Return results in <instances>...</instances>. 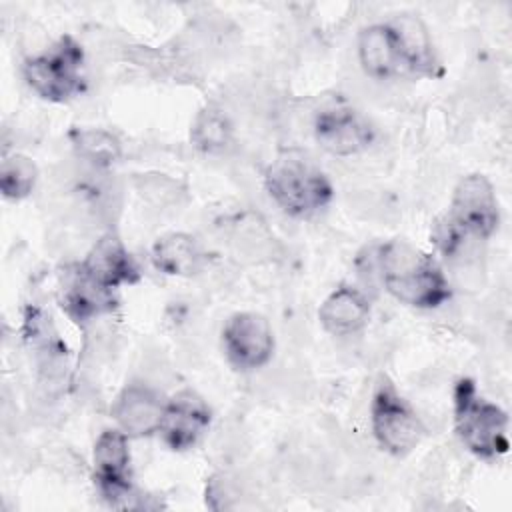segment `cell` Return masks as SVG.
I'll use <instances>...</instances> for the list:
<instances>
[{
	"mask_svg": "<svg viewBox=\"0 0 512 512\" xmlns=\"http://www.w3.org/2000/svg\"><path fill=\"white\" fill-rule=\"evenodd\" d=\"M378 272L384 288L412 308H438L452 296L440 264L406 240H390L380 246Z\"/></svg>",
	"mask_w": 512,
	"mask_h": 512,
	"instance_id": "6da1fadb",
	"label": "cell"
},
{
	"mask_svg": "<svg viewBox=\"0 0 512 512\" xmlns=\"http://www.w3.org/2000/svg\"><path fill=\"white\" fill-rule=\"evenodd\" d=\"M270 198L294 218H310L332 200V184L320 166L302 150H282L264 172Z\"/></svg>",
	"mask_w": 512,
	"mask_h": 512,
	"instance_id": "7a4b0ae2",
	"label": "cell"
},
{
	"mask_svg": "<svg viewBox=\"0 0 512 512\" xmlns=\"http://www.w3.org/2000/svg\"><path fill=\"white\" fill-rule=\"evenodd\" d=\"M454 426L462 444L478 458L494 460L508 452V416L478 394L470 378L454 386Z\"/></svg>",
	"mask_w": 512,
	"mask_h": 512,
	"instance_id": "3957f363",
	"label": "cell"
},
{
	"mask_svg": "<svg viewBox=\"0 0 512 512\" xmlns=\"http://www.w3.org/2000/svg\"><path fill=\"white\" fill-rule=\"evenodd\" d=\"M84 50L68 34L24 62V80L48 102H68L84 90Z\"/></svg>",
	"mask_w": 512,
	"mask_h": 512,
	"instance_id": "277c9868",
	"label": "cell"
},
{
	"mask_svg": "<svg viewBox=\"0 0 512 512\" xmlns=\"http://www.w3.org/2000/svg\"><path fill=\"white\" fill-rule=\"evenodd\" d=\"M370 420L376 442L382 446V450L394 456L412 452L426 432L422 420L398 394L388 378H380L376 384L370 406Z\"/></svg>",
	"mask_w": 512,
	"mask_h": 512,
	"instance_id": "5b68a950",
	"label": "cell"
},
{
	"mask_svg": "<svg viewBox=\"0 0 512 512\" xmlns=\"http://www.w3.org/2000/svg\"><path fill=\"white\" fill-rule=\"evenodd\" d=\"M458 230L474 240H488L500 222L496 192L484 174L464 176L452 194L446 216Z\"/></svg>",
	"mask_w": 512,
	"mask_h": 512,
	"instance_id": "8992f818",
	"label": "cell"
},
{
	"mask_svg": "<svg viewBox=\"0 0 512 512\" xmlns=\"http://www.w3.org/2000/svg\"><path fill=\"white\" fill-rule=\"evenodd\" d=\"M222 346L236 370H256L272 358L274 332L262 314L236 312L222 328Z\"/></svg>",
	"mask_w": 512,
	"mask_h": 512,
	"instance_id": "52a82bcc",
	"label": "cell"
},
{
	"mask_svg": "<svg viewBox=\"0 0 512 512\" xmlns=\"http://www.w3.org/2000/svg\"><path fill=\"white\" fill-rule=\"evenodd\" d=\"M314 138L334 156H352L370 146L374 130L346 102H330L314 118Z\"/></svg>",
	"mask_w": 512,
	"mask_h": 512,
	"instance_id": "ba28073f",
	"label": "cell"
},
{
	"mask_svg": "<svg viewBox=\"0 0 512 512\" xmlns=\"http://www.w3.org/2000/svg\"><path fill=\"white\" fill-rule=\"evenodd\" d=\"M210 420L212 412L206 400L194 390H180L168 402H164L158 434L170 450L182 452L192 448L202 438L210 426Z\"/></svg>",
	"mask_w": 512,
	"mask_h": 512,
	"instance_id": "9c48e42d",
	"label": "cell"
},
{
	"mask_svg": "<svg viewBox=\"0 0 512 512\" xmlns=\"http://www.w3.org/2000/svg\"><path fill=\"white\" fill-rule=\"evenodd\" d=\"M92 460L94 482L102 498L112 506H118L132 492L128 434H124L120 428L104 430L94 444Z\"/></svg>",
	"mask_w": 512,
	"mask_h": 512,
	"instance_id": "30bf717a",
	"label": "cell"
},
{
	"mask_svg": "<svg viewBox=\"0 0 512 512\" xmlns=\"http://www.w3.org/2000/svg\"><path fill=\"white\" fill-rule=\"evenodd\" d=\"M60 306L76 322L86 324L116 308L114 290L98 284L82 264L70 266L60 282Z\"/></svg>",
	"mask_w": 512,
	"mask_h": 512,
	"instance_id": "8fae6325",
	"label": "cell"
},
{
	"mask_svg": "<svg viewBox=\"0 0 512 512\" xmlns=\"http://www.w3.org/2000/svg\"><path fill=\"white\" fill-rule=\"evenodd\" d=\"M80 264L88 276L110 290H116L124 284H136L140 280V268L136 260L124 242L112 232L96 240Z\"/></svg>",
	"mask_w": 512,
	"mask_h": 512,
	"instance_id": "7c38bea8",
	"label": "cell"
},
{
	"mask_svg": "<svg viewBox=\"0 0 512 512\" xmlns=\"http://www.w3.org/2000/svg\"><path fill=\"white\" fill-rule=\"evenodd\" d=\"M164 402L160 396L144 384L124 386L112 402V418L118 428L128 436H150L158 432Z\"/></svg>",
	"mask_w": 512,
	"mask_h": 512,
	"instance_id": "4fadbf2b",
	"label": "cell"
},
{
	"mask_svg": "<svg viewBox=\"0 0 512 512\" xmlns=\"http://www.w3.org/2000/svg\"><path fill=\"white\" fill-rule=\"evenodd\" d=\"M358 58L364 72L378 80H386L402 72H408L390 22L372 24L360 32Z\"/></svg>",
	"mask_w": 512,
	"mask_h": 512,
	"instance_id": "5bb4252c",
	"label": "cell"
},
{
	"mask_svg": "<svg viewBox=\"0 0 512 512\" xmlns=\"http://www.w3.org/2000/svg\"><path fill=\"white\" fill-rule=\"evenodd\" d=\"M370 316L368 298L352 286H340L328 294L318 310L320 324L334 336L354 334L366 326Z\"/></svg>",
	"mask_w": 512,
	"mask_h": 512,
	"instance_id": "9a60e30c",
	"label": "cell"
},
{
	"mask_svg": "<svg viewBox=\"0 0 512 512\" xmlns=\"http://www.w3.org/2000/svg\"><path fill=\"white\" fill-rule=\"evenodd\" d=\"M152 264L168 276H194L204 266V250L186 232H168L152 246Z\"/></svg>",
	"mask_w": 512,
	"mask_h": 512,
	"instance_id": "2e32d148",
	"label": "cell"
},
{
	"mask_svg": "<svg viewBox=\"0 0 512 512\" xmlns=\"http://www.w3.org/2000/svg\"><path fill=\"white\" fill-rule=\"evenodd\" d=\"M390 26L396 34L400 52L406 62V70L418 76H434L438 60L424 22L418 16L402 14L396 16Z\"/></svg>",
	"mask_w": 512,
	"mask_h": 512,
	"instance_id": "e0dca14e",
	"label": "cell"
},
{
	"mask_svg": "<svg viewBox=\"0 0 512 512\" xmlns=\"http://www.w3.org/2000/svg\"><path fill=\"white\" fill-rule=\"evenodd\" d=\"M76 152L94 166H110L120 158V142L102 128H80L72 132Z\"/></svg>",
	"mask_w": 512,
	"mask_h": 512,
	"instance_id": "ac0fdd59",
	"label": "cell"
},
{
	"mask_svg": "<svg viewBox=\"0 0 512 512\" xmlns=\"http://www.w3.org/2000/svg\"><path fill=\"white\" fill-rule=\"evenodd\" d=\"M38 180L36 164L24 154L6 156L0 164V190L8 200L26 198Z\"/></svg>",
	"mask_w": 512,
	"mask_h": 512,
	"instance_id": "d6986e66",
	"label": "cell"
},
{
	"mask_svg": "<svg viewBox=\"0 0 512 512\" xmlns=\"http://www.w3.org/2000/svg\"><path fill=\"white\" fill-rule=\"evenodd\" d=\"M192 142L202 152H220L230 142V124L218 110H202L192 126Z\"/></svg>",
	"mask_w": 512,
	"mask_h": 512,
	"instance_id": "ffe728a7",
	"label": "cell"
}]
</instances>
